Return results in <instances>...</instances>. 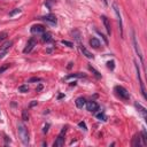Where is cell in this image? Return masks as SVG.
I'll use <instances>...</instances> for the list:
<instances>
[{"label":"cell","instance_id":"obj_1","mask_svg":"<svg viewBox=\"0 0 147 147\" xmlns=\"http://www.w3.org/2000/svg\"><path fill=\"white\" fill-rule=\"evenodd\" d=\"M17 132H18V137L23 143V145L29 144V132H28V129L25 128V125L23 123L17 124Z\"/></svg>","mask_w":147,"mask_h":147},{"label":"cell","instance_id":"obj_26","mask_svg":"<svg viewBox=\"0 0 147 147\" xmlns=\"http://www.w3.org/2000/svg\"><path fill=\"white\" fill-rule=\"evenodd\" d=\"M61 43H62L63 45L68 46V47H70V48H72V47H74V44H72V43H70V42H68V40H62Z\"/></svg>","mask_w":147,"mask_h":147},{"label":"cell","instance_id":"obj_22","mask_svg":"<svg viewBox=\"0 0 147 147\" xmlns=\"http://www.w3.org/2000/svg\"><path fill=\"white\" fill-rule=\"evenodd\" d=\"M97 118L100 121H107V117L103 113H99V114H97Z\"/></svg>","mask_w":147,"mask_h":147},{"label":"cell","instance_id":"obj_30","mask_svg":"<svg viewBox=\"0 0 147 147\" xmlns=\"http://www.w3.org/2000/svg\"><path fill=\"white\" fill-rule=\"evenodd\" d=\"M78 125H79V128H82V129H84L85 131H86V130H87V128H86V124H85L84 122H79V123H78Z\"/></svg>","mask_w":147,"mask_h":147},{"label":"cell","instance_id":"obj_11","mask_svg":"<svg viewBox=\"0 0 147 147\" xmlns=\"http://www.w3.org/2000/svg\"><path fill=\"white\" fill-rule=\"evenodd\" d=\"M44 31H45V28L43 27V25H40V24L33 25V27L31 28V32L32 33H43Z\"/></svg>","mask_w":147,"mask_h":147},{"label":"cell","instance_id":"obj_19","mask_svg":"<svg viewBox=\"0 0 147 147\" xmlns=\"http://www.w3.org/2000/svg\"><path fill=\"white\" fill-rule=\"evenodd\" d=\"M89 69H90V70H91V71H92V72H93V74H94V76H96V77H97V78H101V75H100L99 72L97 71V70H96V69H94V68H93V67H92V66H89Z\"/></svg>","mask_w":147,"mask_h":147},{"label":"cell","instance_id":"obj_15","mask_svg":"<svg viewBox=\"0 0 147 147\" xmlns=\"http://www.w3.org/2000/svg\"><path fill=\"white\" fill-rule=\"evenodd\" d=\"M85 103H86V100L84 98H77L76 99V106H77L78 108H83L85 106Z\"/></svg>","mask_w":147,"mask_h":147},{"label":"cell","instance_id":"obj_36","mask_svg":"<svg viewBox=\"0 0 147 147\" xmlns=\"http://www.w3.org/2000/svg\"><path fill=\"white\" fill-rule=\"evenodd\" d=\"M102 1H103V3H105V5H107V0H102Z\"/></svg>","mask_w":147,"mask_h":147},{"label":"cell","instance_id":"obj_13","mask_svg":"<svg viewBox=\"0 0 147 147\" xmlns=\"http://www.w3.org/2000/svg\"><path fill=\"white\" fill-rule=\"evenodd\" d=\"M12 45H13V42H6L2 46H1V48H0V52H5V53H7L9 48L12 47Z\"/></svg>","mask_w":147,"mask_h":147},{"label":"cell","instance_id":"obj_31","mask_svg":"<svg viewBox=\"0 0 147 147\" xmlns=\"http://www.w3.org/2000/svg\"><path fill=\"white\" fill-rule=\"evenodd\" d=\"M7 37V32H2L0 33V40H3V39Z\"/></svg>","mask_w":147,"mask_h":147},{"label":"cell","instance_id":"obj_33","mask_svg":"<svg viewBox=\"0 0 147 147\" xmlns=\"http://www.w3.org/2000/svg\"><path fill=\"white\" fill-rule=\"evenodd\" d=\"M36 105H37V101H32V102L30 103V106H31V107H33V106H36Z\"/></svg>","mask_w":147,"mask_h":147},{"label":"cell","instance_id":"obj_29","mask_svg":"<svg viewBox=\"0 0 147 147\" xmlns=\"http://www.w3.org/2000/svg\"><path fill=\"white\" fill-rule=\"evenodd\" d=\"M40 81H42V79H40L39 77H32V78H30V79H29V83H33V82H40Z\"/></svg>","mask_w":147,"mask_h":147},{"label":"cell","instance_id":"obj_24","mask_svg":"<svg viewBox=\"0 0 147 147\" xmlns=\"http://www.w3.org/2000/svg\"><path fill=\"white\" fill-rule=\"evenodd\" d=\"M8 68H9V64H8V63H5L3 66L0 67V74H2V72L5 71V70H7Z\"/></svg>","mask_w":147,"mask_h":147},{"label":"cell","instance_id":"obj_9","mask_svg":"<svg viewBox=\"0 0 147 147\" xmlns=\"http://www.w3.org/2000/svg\"><path fill=\"white\" fill-rule=\"evenodd\" d=\"M86 108L89 111H96L99 109V106H98V103L96 101H89L86 103Z\"/></svg>","mask_w":147,"mask_h":147},{"label":"cell","instance_id":"obj_6","mask_svg":"<svg viewBox=\"0 0 147 147\" xmlns=\"http://www.w3.org/2000/svg\"><path fill=\"white\" fill-rule=\"evenodd\" d=\"M136 64V68H137V77L139 79V83H140V89H141V93H143V97H144V99H146V92H145V86H144V83L141 81V77H140V72H139V68H138V64L137 62H135Z\"/></svg>","mask_w":147,"mask_h":147},{"label":"cell","instance_id":"obj_35","mask_svg":"<svg viewBox=\"0 0 147 147\" xmlns=\"http://www.w3.org/2000/svg\"><path fill=\"white\" fill-rule=\"evenodd\" d=\"M71 67H72V63L70 62V63H69V66H68V68H69V69H70V68H71Z\"/></svg>","mask_w":147,"mask_h":147},{"label":"cell","instance_id":"obj_23","mask_svg":"<svg viewBox=\"0 0 147 147\" xmlns=\"http://www.w3.org/2000/svg\"><path fill=\"white\" fill-rule=\"evenodd\" d=\"M141 137H143V140H144V145H147V135H146V131L145 130H143V132H141Z\"/></svg>","mask_w":147,"mask_h":147},{"label":"cell","instance_id":"obj_32","mask_svg":"<svg viewBox=\"0 0 147 147\" xmlns=\"http://www.w3.org/2000/svg\"><path fill=\"white\" fill-rule=\"evenodd\" d=\"M48 128H49V124H46V125L44 126V133H46V132L48 131Z\"/></svg>","mask_w":147,"mask_h":147},{"label":"cell","instance_id":"obj_34","mask_svg":"<svg viewBox=\"0 0 147 147\" xmlns=\"http://www.w3.org/2000/svg\"><path fill=\"white\" fill-rule=\"evenodd\" d=\"M42 89H43V85H39V86L37 87L36 90H37V91H40V90H42Z\"/></svg>","mask_w":147,"mask_h":147},{"label":"cell","instance_id":"obj_17","mask_svg":"<svg viewBox=\"0 0 147 147\" xmlns=\"http://www.w3.org/2000/svg\"><path fill=\"white\" fill-rule=\"evenodd\" d=\"M132 146L135 147H139L140 146V136L139 135H136L133 137V140H132Z\"/></svg>","mask_w":147,"mask_h":147},{"label":"cell","instance_id":"obj_3","mask_svg":"<svg viewBox=\"0 0 147 147\" xmlns=\"http://www.w3.org/2000/svg\"><path fill=\"white\" fill-rule=\"evenodd\" d=\"M115 91H116V93H117V94H118V96H120L123 100H129V99H130L129 92H128V91H126L123 86H116V87H115Z\"/></svg>","mask_w":147,"mask_h":147},{"label":"cell","instance_id":"obj_4","mask_svg":"<svg viewBox=\"0 0 147 147\" xmlns=\"http://www.w3.org/2000/svg\"><path fill=\"white\" fill-rule=\"evenodd\" d=\"M113 8H114V12L117 16V21L120 23V30H121V36H123V28H122V18H121V14H120V8L117 6V3L114 2L113 3Z\"/></svg>","mask_w":147,"mask_h":147},{"label":"cell","instance_id":"obj_10","mask_svg":"<svg viewBox=\"0 0 147 147\" xmlns=\"http://www.w3.org/2000/svg\"><path fill=\"white\" fill-rule=\"evenodd\" d=\"M40 20H44V21L48 22L51 24H56V17L54 15H46V16H43L40 17Z\"/></svg>","mask_w":147,"mask_h":147},{"label":"cell","instance_id":"obj_21","mask_svg":"<svg viewBox=\"0 0 147 147\" xmlns=\"http://www.w3.org/2000/svg\"><path fill=\"white\" fill-rule=\"evenodd\" d=\"M18 91L22 93H25L29 91V87H28V85H21V86L18 87Z\"/></svg>","mask_w":147,"mask_h":147},{"label":"cell","instance_id":"obj_18","mask_svg":"<svg viewBox=\"0 0 147 147\" xmlns=\"http://www.w3.org/2000/svg\"><path fill=\"white\" fill-rule=\"evenodd\" d=\"M79 77H85V75H83V74H79V72H77V74H71V75L67 76L66 79H70V78H79Z\"/></svg>","mask_w":147,"mask_h":147},{"label":"cell","instance_id":"obj_20","mask_svg":"<svg viewBox=\"0 0 147 147\" xmlns=\"http://www.w3.org/2000/svg\"><path fill=\"white\" fill-rule=\"evenodd\" d=\"M43 40L44 42H52V37L49 33H44V36H43Z\"/></svg>","mask_w":147,"mask_h":147},{"label":"cell","instance_id":"obj_5","mask_svg":"<svg viewBox=\"0 0 147 147\" xmlns=\"http://www.w3.org/2000/svg\"><path fill=\"white\" fill-rule=\"evenodd\" d=\"M37 45V42L33 38H31V39H29L28 40V43H27V45H25V48L23 49V52L27 54V53H30L31 51L33 49V47Z\"/></svg>","mask_w":147,"mask_h":147},{"label":"cell","instance_id":"obj_12","mask_svg":"<svg viewBox=\"0 0 147 147\" xmlns=\"http://www.w3.org/2000/svg\"><path fill=\"white\" fill-rule=\"evenodd\" d=\"M102 18V22H103V24H105V28L106 30H107V32H108V35H110L111 33V28H110V22H109V20L106 16H101Z\"/></svg>","mask_w":147,"mask_h":147},{"label":"cell","instance_id":"obj_14","mask_svg":"<svg viewBox=\"0 0 147 147\" xmlns=\"http://www.w3.org/2000/svg\"><path fill=\"white\" fill-rule=\"evenodd\" d=\"M81 51H82V53H83V55H85L87 59H93V54L91 53L90 51H87V49L84 47V46H82V45H81Z\"/></svg>","mask_w":147,"mask_h":147},{"label":"cell","instance_id":"obj_25","mask_svg":"<svg viewBox=\"0 0 147 147\" xmlns=\"http://www.w3.org/2000/svg\"><path fill=\"white\" fill-rule=\"evenodd\" d=\"M21 12V9H18V8H15L14 10H12V12H9V16L12 17V16H14V15H16V14H18V13Z\"/></svg>","mask_w":147,"mask_h":147},{"label":"cell","instance_id":"obj_27","mask_svg":"<svg viewBox=\"0 0 147 147\" xmlns=\"http://www.w3.org/2000/svg\"><path fill=\"white\" fill-rule=\"evenodd\" d=\"M22 120H23V121H28V120H29V115H28L27 110H23V113H22Z\"/></svg>","mask_w":147,"mask_h":147},{"label":"cell","instance_id":"obj_28","mask_svg":"<svg viewBox=\"0 0 147 147\" xmlns=\"http://www.w3.org/2000/svg\"><path fill=\"white\" fill-rule=\"evenodd\" d=\"M107 67L111 70L114 69V61H108V62H107Z\"/></svg>","mask_w":147,"mask_h":147},{"label":"cell","instance_id":"obj_7","mask_svg":"<svg viewBox=\"0 0 147 147\" xmlns=\"http://www.w3.org/2000/svg\"><path fill=\"white\" fill-rule=\"evenodd\" d=\"M132 42H133V45H135V49H136V52L138 53L139 59H140L141 62H143V53H141L140 49H139V45H138V43H137V39H136V35H135V32H132Z\"/></svg>","mask_w":147,"mask_h":147},{"label":"cell","instance_id":"obj_8","mask_svg":"<svg viewBox=\"0 0 147 147\" xmlns=\"http://www.w3.org/2000/svg\"><path fill=\"white\" fill-rule=\"evenodd\" d=\"M135 106H136V108L138 109V113L141 115V117L146 120V118H147V111H146V108H144V107H143V106H141L140 103H138V102H136V105H135Z\"/></svg>","mask_w":147,"mask_h":147},{"label":"cell","instance_id":"obj_16","mask_svg":"<svg viewBox=\"0 0 147 147\" xmlns=\"http://www.w3.org/2000/svg\"><path fill=\"white\" fill-rule=\"evenodd\" d=\"M90 45L92 46L93 48H99L100 47V42L97 38H92V39H90Z\"/></svg>","mask_w":147,"mask_h":147},{"label":"cell","instance_id":"obj_2","mask_svg":"<svg viewBox=\"0 0 147 147\" xmlns=\"http://www.w3.org/2000/svg\"><path fill=\"white\" fill-rule=\"evenodd\" d=\"M66 131H67V128H63L62 131L60 132V135L57 136L56 140H55L54 144H53V146H54V147H61V146H63V144H64V135H66Z\"/></svg>","mask_w":147,"mask_h":147}]
</instances>
